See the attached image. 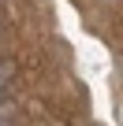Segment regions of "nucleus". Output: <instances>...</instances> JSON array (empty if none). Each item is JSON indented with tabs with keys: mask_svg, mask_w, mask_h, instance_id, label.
Masks as SVG:
<instances>
[{
	"mask_svg": "<svg viewBox=\"0 0 123 126\" xmlns=\"http://www.w3.org/2000/svg\"><path fill=\"white\" fill-rule=\"evenodd\" d=\"M11 74H15V67H11L8 59H0V93L8 89V82H11Z\"/></svg>",
	"mask_w": 123,
	"mask_h": 126,
	"instance_id": "nucleus-1",
	"label": "nucleus"
}]
</instances>
